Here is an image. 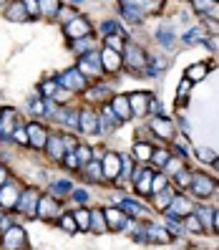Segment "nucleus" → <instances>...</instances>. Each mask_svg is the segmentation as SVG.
I'll list each match as a JSON object with an SVG mask.
<instances>
[{
  "mask_svg": "<svg viewBox=\"0 0 219 250\" xmlns=\"http://www.w3.org/2000/svg\"><path fill=\"white\" fill-rule=\"evenodd\" d=\"M166 215H171V217H179V220H184L186 215H192V202H189L186 197H182V195H174L171 205L166 208Z\"/></svg>",
  "mask_w": 219,
  "mask_h": 250,
  "instance_id": "6e6552de",
  "label": "nucleus"
},
{
  "mask_svg": "<svg viewBox=\"0 0 219 250\" xmlns=\"http://www.w3.org/2000/svg\"><path fill=\"white\" fill-rule=\"evenodd\" d=\"M106 212V223H109V228H113V230H121L124 225H126V217H124V210H116V208H109V210H104Z\"/></svg>",
  "mask_w": 219,
  "mask_h": 250,
  "instance_id": "412c9836",
  "label": "nucleus"
},
{
  "mask_svg": "<svg viewBox=\"0 0 219 250\" xmlns=\"http://www.w3.org/2000/svg\"><path fill=\"white\" fill-rule=\"evenodd\" d=\"M63 33L68 38H73V41H78V38H86V36L91 33V25H89V21H86V18H73V21H68L63 25Z\"/></svg>",
  "mask_w": 219,
  "mask_h": 250,
  "instance_id": "423d86ee",
  "label": "nucleus"
},
{
  "mask_svg": "<svg viewBox=\"0 0 219 250\" xmlns=\"http://www.w3.org/2000/svg\"><path fill=\"white\" fill-rule=\"evenodd\" d=\"M151 159L156 162V165H162V167H166V162H169V152H164V149H159V152H154V154H151Z\"/></svg>",
  "mask_w": 219,
  "mask_h": 250,
  "instance_id": "a18cd8bd",
  "label": "nucleus"
},
{
  "mask_svg": "<svg viewBox=\"0 0 219 250\" xmlns=\"http://www.w3.org/2000/svg\"><path fill=\"white\" fill-rule=\"evenodd\" d=\"M73 197H76L78 202H86V200H89V192H83V189H76V192H73Z\"/></svg>",
  "mask_w": 219,
  "mask_h": 250,
  "instance_id": "4d7b16f0",
  "label": "nucleus"
},
{
  "mask_svg": "<svg viewBox=\"0 0 219 250\" xmlns=\"http://www.w3.org/2000/svg\"><path fill=\"white\" fill-rule=\"evenodd\" d=\"M199 13H214V0H192Z\"/></svg>",
  "mask_w": 219,
  "mask_h": 250,
  "instance_id": "e433bc0d",
  "label": "nucleus"
},
{
  "mask_svg": "<svg viewBox=\"0 0 219 250\" xmlns=\"http://www.w3.org/2000/svg\"><path fill=\"white\" fill-rule=\"evenodd\" d=\"M20 187L16 185V182H5L3 187H0V208H5V210H10V208H18V200H20Z\"/></svg>",
  "mask_w": 219,
  "mask_h": 250,
  "instance_id": "20e7f679",
  "label": "nucleus"
},
{
  "mask_svg": "<svg viewBox=\"0 0 219 250\" xmlns=\"http://www.w3.org/2000/svg\"><path fill=\"white\" fill-rule=\"evenodd\" d=\"M25 3V10H28V16L31 18H36L38 13H40V8H38V0H23Z\"/></svg>",
  "mask_w": 219,
  "mask_h": 250,
  "instance_id": "79ce46f5",
  "label": "nucleus"
},
{
  "mask_svg": "<svg viewBox=\"0 0 219 250\" xmlns=\"http://www.w3.org/2000/svg\"><path fill=\"white\" fill-rule=\"evenodd\" d=\"M207 73H209V63H194V66L186 68V79L189 81H201Z\"/></svg>",
  "mask_w": 219,
  "mask_h": 250,
  "instance_id": "393cba45",
  "label": "nucleus"
},
{
  "mask_svg": "<svg viewBox=\"0 0 219 250\" xmlns=\"http://www.w3.org/2000/svg\"><path fill=\"white\" fill-rule=\"evenodd\" d=\"M134 154H136L139 159H151L154 152H151V146H149V144H136V146H134Z\"/></svg>",
  "mask_w": 219,
  "mask_h": 250,
  "instance_id": "4c0bfd02",
  "label": "nucleus"
},
{
  "mask_svg": "<svg viewBox=\"0 0 219 250\" xmlns=\"http://www.w3.org/2000/svg\"><path fill=\"white\" fill-rule=\"evenodd\" d=\"M48 154H51V159L55 162V159H63L66 157V144H63V137H48Z\"/></svg>",
  "mask_w": 219,
  "mask_h": 250,
  "instance_id": "6ab92c4d",
  "label": "nucleus"
},
{
  "mask_svg": "<svg viewBox=\"0 0 219 250\" xmlns=\"http://www.w3.org/2000/svg\"><path fill=\"white\" fill-rule=\"evenodd\" d=\"M197 157H199V159H214V154H212L209 149H197Z\"/></svg>",
  "mask_w": 219,
  "mask_h": 250,
  "instance_id": "6e6d98bb",
  "label": "nucleus"
},
{
  "mask_svg": "<svg viewBox=\"0 0 219 250\" xmlns=\"http://www.w3.org/2000/svg\"><path fill=\"white\" fill-rule=\"evenodd\" d=\"M111 109H113V114L119 116L121 122H128L131 119V104H128V96H116L113 101H111Z\"/></svg>",
  "mask_w": 219,
  "mask_h": 250,
  "instance_id": "2eb2a0df",
  "label": "nucleus"
},
{
  "mask_svg": "<svg viewBox=\"0 0 219 250\" xmlns=\"http://www.w3.org/2000/svg\"><path fill=\"white\" fill-rule=\"evenodd\" d=\"M106 96V86H101V89H91L89 91V99H104Z\"/></svg>",
  "mask_w": 219,
  "mask_h": 250,
  "instance_id": "8fccbe9b",
  "label": "nucleus"
},
{
  "mask_svg": "<svg viewBox=\"0 0 219 250\" xmlns=\"http://www.w3.org/2000/svg\"><path fill=\"white\" fill-rule=\"evenodd\" d=\"M151 129H154V134H159L162 139H171V137H174V126H171V122L162 119V116H156V119L151 122Z\"/></svg>",
  "mask_w": 219,
  "mask_h": 250,
  "instance_id": "aec40b11",
  "label": "nucleus"
},
{
  "mask_svg": "<svg viewBox=\"0 0 219 250\" xmlns=\"http://www.w3.org/2000/svg\"><path fill=\"white\" fill-rule=\"evenodd\" d=\"M197 215H201L199 220H201V225H204V228H209V223H212V220H214V215H212L209 210H204V208H201V210H199Z\"/></svg>",
  "mask_w": 219,
  "mask_h": 250,
  "instance_id": "de8ad7c7",
  "label": "nucleus"
},
{
  "mask_svg": "<svg viewBox=\"0 0 219 250\" xmlns=\"http://www.w3.org/2000/svg\"><path fill=\"white\" fill-rule=\"evenodd\" d=\"M58 215V208H55V200L53 197H40L38 202V217H55Z\"/></svg>",
  "mask_w": 219,
  "mask_h": 250,
  "instance_id": "4be33fe9",
  "label": "nucleus"
},
{
  "mask_svg": "<svg viewBox=\"0 0 219 250\" xmlns=\"http://www.w3.org/2000/svg\"><path fill=\"white\" fill-rule=\"evenodd\" d=\"M104 33H106V36H113V33H116V23H113V21H106V23H104Z\"/></svg>",
  "mask_w": 219,
  "mask_h": 250,
  "instance_id": "603ef678",
  "label": "nucleus"
},
{
  "mask_svg": "<svg viewBox=\"0 0 219 250\" xmlns=\"http://www.w3.org/2000/svg\"><path fill=\"white\" fill-rule=\"evenodd\" d=\"M98 126H101V116L93 109H83L81 111V129L86 131V134H93Z\"/></svg>",
  "mask_w": 219,
  "mask_h": 250,
  "instance_id": "ddd939ff",
  "label": "nucleus"
},
{
  "mask_svg": "<svg viewBox=\"0 0 219 250\" xmlns=\"http://www.w3.org/2000/svg\"><path fill=\"white\" fill-rule=\"evenodd\" d=\"M166 169H169V172H182V169H184L182 159H179V162H177V159H169V162H166Z\"/></svg>",
  "mask_w": 219,
  "mask_h": 250,
  "instance_id": "09e8293b",
  "label": "nucleus"
},
{
  "mask_svg": "<svg viewBox=\"0 0 219 250\" xmlns=\"http://www.w3.org/2000/svg\"><path fill=\"white\" fill-rule=\"evenodd\" d=\"M5 16H8V21H13V23L31 18V16H28V10H25V3H23V0H13L10 8L5 10Z\"/></svg>",
  "mask_w": 219,
  "mask_h": 250,
  "instance_id": "a211bd4d",
  "label": "nucleus"
},
{
  "mask_svg": "<svg viewBox=\"0 0 219 250\" xmlns=\"http://www.w3.org/2000/svg\"><path fill=\"white\" fill-rule=\"evenodd\" d=\"M104 177L109 180H119V174H121V154H116V152H106L104 154Z\"/></svg>",
  "mask_w": 219,
  "mask_h": 250,
  "instance_id": "0eeeda50",
  "label": "nucleus"
},
{
  "mask_svg": "<svg viewBox=\"0 0 219 250\" xmlns=\"http://www.w3.org/2000/svg\"><path fill=\"white\" fill-rule=\"evenodd\" d=\"M38 202H40L38 189L28 187L25 192L20 195V200H18V208H20V212H25L28 217H36V215H38Z\"/></svg>",
  "mask_w": 219,
  "mask_h": 250,
  "instance_id": "7ed1b4c3",
  "label": "nucleus"
},
{
  "mask_svg": "<svg viewBox=\"0 0 219 250\" xmlns=\"http://www.w3.org/2000/svg\"><path fill=\"white\" fill-rule=\"evenodd\" d=\"M214 180L212 177H207V174H194V177H192V189H194V192L199 195V197H209L212 192H214Z\"/></svg>",
  "mask_w": 219,
  "mask_h": 250,
  "instance_id": "9d476101",
  "label": "nucleus"
},
{
  "mask_svg": "<svg viewBox=\"0 0 219 250\" xmlns=\"http://www.w3.org/2000/svg\"><path fill=\"white\" fill-rule=\"evenodd\" d=\"M214 167H217V169H219V159H214Z\"/></svg>",
  "mask_w": 219,
  "mask_h": 250,
  "instance_id": "052dcab7",
  "label": "nucleus"
},
{
  "mask_svg": "<svg viewBox=\"0 0 219 250\" xmlns=\"http://www.w3.org/2000/svg\"><path fill=\"white\" fill-rule=\"evenodd\" d=\"M51 192H53V195H58V197L68 195V192H71V182H68V180H58V182H53Z\"/></svg>",
  "mask_w": 219,
  "mask_h": 250,
  "instance_id": "2f4dec72",
  "label": "nucleus"
},
{
  "mask_svg": "<svg viewBox=\"0 0 219 250\" xmlns=\"http://www.w3.org/2000/svg\"><path fill=\"white\" fill-rule=\"evenodd\" d=\"M55 91H58V79L53 81H46V83H43V94H46V96H55Z\"/></svg>",
  "mask_w": 219,
  "mask_h": 250,
  "instance_id": "c03bdc74",
  "label": "nucleus"
},
{
  "mask_svg": "<svg viewBox=\"0 0 219 250\" xmlns=\"http://www.w3.org/2000/svg\"><path fill=\"white\" fill-rule=\"evenodd\" d=\"M5 182H8V172H5L3 167H0V187H3Z\"/></svg>",
  "mask_w": 219,
  "mask_h": 250,
  "instance_id": "13d9d810",
  "label": "nucleus"
},
{
  "mask_svg": "<svg viewBox=\"0 0 219 250\" xmlns=\"http://www.w3.org/2000/svg\"><path fill=\"white\" fill-rule=\"evenodd\" d=\"M61 225H63V230H66V232H73V230L78 228V225H76V217H73V215L61 217Z\"/></svg>",
  "mask_w": 219,
  "mask_h": 250,
  "instance_id": "a19ab883",
  "label": "nucleus"
},
{
  "mask_svg": "<svg viewBox=\"0 0 219 250\" xmlns=\"http://www.w3.org/2000/svg\"><path fill=\"white\" fill-rule=\"evenodd\" d=\"M106 46L121 53V51L126 48V46H124V33H113V36H106Z\"/></svg>",
  "mask_w": 219,
  "mask_h": 250,
  "instance_id": "7c9ffc66",
  "label": "nucleus"
},
{
  "mask_svg": "<svg viewBox=\"0 0 219 250\" xmlns=\"http://www.w3.org/2000/svg\"><path fill=\"white\" fill-rule=\"evenodd\" d=\"M71 3H81V0H71Z\"/></svg>",
  "mask_w": 219,
  "mask_h": 250,
  "instance_id": "680f3d73",
  "label": "nucleus"
},
{
  "mask_svg": "<svg viewBox=\"0 0 219 250\" xmlns=\"http://www.w3.org/2000/svg\"><path fill=\"white\" fill-rule=\"evenodd\" d=\"M214 228H217V232H219V212H214Z\"/></svg>",
  "mask_w": 219,
  "mask_h": 250,
  "instance_id": "bf43d9fd",
  "label": "nucleus"
},
{
  "mask_svg": "<svg viewBox=\"0 0 219 250\" xmlns=\"http://www.w3.org/2000/svg\"><path fill=\"white\" fill-rule=\"evenodd\" d=\"M128 104H131V111L144 116L146 111H149V104H151V96L146 91H139V94H131L128 96Z\"/></svg>",
  "mask_w": 219,
  "mask_h": 250,
  "instance_id": "f8f14e48",
  "label": "nucleus"
},
{
  "mask_svg": "<svg viewBox=\"0 0 219 250\" xmlns=\"http://www.w3.org/2000/svg\"><path fill=\"white\" fill-rule=\"evenodd\" d=\"M101 116V126H104V131H113L116 126L121 124V119L113 114V109H104V114H98Z\"/></svg>",
  "mask_w": 219,
  "mask_h": 250,
  "instance_id": "b1692460",
  "label": "nucleus"
},
{
  "mask_svg": "<svg viewBox=\"0 0 219 250\" xmlns=\"http://www.w3.org/2000/svg\"><path fill=\"white\" fill-rule=\"evenodd\" d=\"M171 200H174V192L166 187V189H162V192L156 195V208H159V210H166L169 205H171Z\"/></svg>",
  "mask_w": 219,
  "mask_h": 250,
  "instance_id": "c756f323",
  "label": "nucleus"
},
{
  "mask_svg": "<svg viewBox=\"0 0 219 250\" xmlns=\"http://www.w3.org/2000/svg\"><path fill=\"white\" fill-rule=\"evenodd\" d=\"M146 63V56L139 46H126V66H131L134 71H139Z\"/></svg>",
  "mask_w": 219,
  "mask_h": 250,
  "instance_id": "f3484780",
  "label": "nucleus"
},
{
  "mask_svg": "<svg viewBox=\"0 0 219 250\" xmlns=\"http://www.w3.org/2000/svg\"><path fill=\"white\" fill-rule=\"evenodd\" d=\"M149 111H151L154 116H162V101H154V99H151V104H149Z\"/></svg>",
  "mask_w": 219,
  "mask_h": 250,
  "instance_id": "3c124183",
  "label": "nucleus"
},
{
  "mask_svg": "<svg viewBox=\"0 0 219 250\" xmlns=\"http://www.w3.org/2000/svg\"><path fill=\"white\" fill-rule=\"evenodd\" d=\"M40 13H46L48 18H58V13H61V8H58V0H40Z\"/></svg>",
  "mask_w": 219,
  "mask_h": 250,
  "instance_id": "c85d7f7f",
  "label": "nucleus"
},
{
  "mask_svg": "<svg viewBox=\"0 0 219 250\" xmlns=\"http://www.w3.org/2000/svg\"><path fill=\"white\" fill-rule=\"evenodd\" d=\"M0 116H3V119H0V137H8L10 129L16 131L20 126V122H18V116H16V111H13V109H5Z\"/></svg>",
  "mask_w": 219,
  "mask_h": 250,
  "instance_id": "4468645a",
  "label": "nucleus"
},
{
  "mask_svg": "<svg viewBox=\"0 0 219 250\" xmlns=\"http://www.w3.org/2000/svg\"><path fill=\"white\" fill-rule=\"evenodd\" d=\"M186 94H189V79H184V81H182V83H179V96H182V99H184V96H186ZM179 96H177V99H179Z\"/></svg>",
  "mask_w": 219,
  "mask_h": 250,
  "instance_id": "864d4df0",
  "label": "nucleus"
},
{
  "mask_svg": "<svg viewBox=\"0 0 219 250\" xmlns=\"http://www.w3.org/2000/svg\"><path fill=\"white\" fill-rule=\"evenodd\" d=\"M58 83H61L63 89H68V91H83L86 89V76L78 68H68V71H63L61 76H58Z\"/></svg>",
  "mask_w": 219,
  "mask_h": 250,
  "instance_id": "f257e3e1",
  "label": "nucleus"
},
{
  "mask_svg": "<svg viewBox=\"0 0 219 250\" xmlns=\"http://www.w3.org/2000/svg\"><path fill=\"white\" fill-rule=\"evenodd\" d=\"M101 68H104V63H101V53H98V51H91V53L81 56L78 71L83 73V76H98Z\"/></svg>",
  "mask_w": 219,
  "mask_h": 250,
  "instance_id": "f03ea898",
  "label": "nucleus"
},
{
  "mask_svg": "<svg viewBox=\"0 0 219 250\" xmlns=\"http://www.w3.org/2000/svg\"><path fill=\"white\" fill-rule=\"evenodd\" d=\"M76 157H78V165L86 167L91 162V149H89V146H83V144H78L76 146Z\"/></svg>",
  "mask_w": 219,
  "mask_h": 250,
  "instance_id": "f704fd0d",
  "label": "nucleus"
},
{
  "mask_svg": "<svg viewBox=\"0 0 219 250\" xmlns=\"http://www.w3.org/2000/svg\"><path fill=\"white\" fill-rule=\"evenodd\" d=\"M101 63H104V68H106V71H119L124 61H121L119 51H113V48H104V51H101Z\"/></svg>",
  "mask_w": 219,
  "mask_h": 250,
  "instance_id": "dca6fc26",
  "label": "nucleus"
},
{
  "mask_svg": "<svg viewBox=\"0 0 219 250\" xmlns=\"http://www.w3.org/2000/svg\"><path fill=\"white\" fill-rule=\"evenodd\" d=\"M13 139L20 142V144H31V139H28V129H20V126L13 131Z\"/></svg>",
  "mask_w": 219,
  "mask_h": 250,
  "instance_id": "37998d69",
  "label": "nucleus"
},
{
  "mask_svg": "<svg viewBox=\"0 0 219 250\" xmlns=\"http://www.w3.org/2000/svg\"><path fill=\"white\" fill-rule=\"evenodd\" d=\"M91 230H96V232H104V230H109L106 212H104V210H96V212H91Z\"/></svg>",
  "mask_w": 219,
  "mask_h": 250,
  "instance_id": "a878e982",
  "label": "nucleus"
},
{
  "mask_svg": "<svg viewBox=\"0 0 219 250\" xmlns=\"http://www.w3.org/2000/svg\"><path fill=\"white\" fill-rule=\"evenodd\" d=\"M156 38H159V41H162V46H166V48H169V46H171V43H174V33L169 31V28H162V31H159V33H156Z\"/></svg>",
  "mask_w": 219,
  "mask_h": 250,
  "instance_id": "58836bf2",
  "label": "nucleus"
},
{
  "mask_svg": "<svg viewBox=\"0 0 219 250\" xmlns=\"http://www.w3.org/2000/svg\"><path fill=\"white\" fill-rule=\"evenodd\" d=\"M73 217H76V225H81V230H89V228H91V212L78 210Z\"/></svg>",
  "mask_w": 219,
  "mask_h": 250,
  "instance_id": "c9c22d12",
  "label": "nucleus"
},
{
  "mask_svg": "<svg viewBox=\"0 0 219 250\" xmlns=\"http://www.w3.org/2000/svg\"><path fill=\"white\" fill-rule=\"evenodd\" d=\"M76 51H78L81 56H86V53L96 51V48H93V41H91L89 36H86V38H78V41H76Z\"/></svg>",
  "mask_w": 219,
  "mask_h": 250,
  "instance_id": "473e14b6",
  "label": "nucleus"
},
{
  "mask_svg": "<svg viewBox=\"0 0 219 250\" xmlns=\"http://www.w3.org/2000/svg\"><path fill=\"white\" fill-rule=\"evenodd\" d=\"M134 182H136V192L139 195H149L151 192V182H154V172L146 169V167H139L134 172Z\"/></svg>",
  "mask_w": 219,
  "mask_h": 250,
  "instance_id": "1a4fd4ad",
  "label": "nucleus"
},
{
  "mask_svg": "<svg viewBox=\"0 0 219 250\" xmlns=\"http://www.w3.org/2000/svg\"><path fill=\"white\" fill-rule=\"evenodd\" d=\"M162 189H166V177H164V174H159V177H154V182H151V192L159 195Z\"/></svg>",
  "mask_w": 219,
  "mask_h": 250,
  "instance_id": "ea45409f",
  "label": "nucleus"
},
{
  "mask_svg": "<svg viewBox=\"0 0 219 250\" xmlns=\"http://www.w3.org/2000/svg\"><path fill=\"white\" fill-rule=\"evenodd\" d=\"M28 139H31V146H36V149H43V146L48 144V131L46 126L40 124H28Z\"/></svg>",
  "mask_w": 219,
  "mask_h": 250,
  "instance_id": "9b49d317",
  "label": "nucleus"
},
{
  "mask_svg": "<svg viewBox=\"0 0 219 250\" xmlns=\"http://www.w3.org/2000/svg\"><path fill=\"white\" fill-rule=\"evenodd\" d=\"M3 248L5 250H23L25 248V232H23V228L13 225L10 230H5L3 232Z\"/></svg>",
  "mask_w": 219,
  "mask_h": 250,
  "instance_id": "39448f33",
  "label": "nucleus"
},
{
  "mask_svg": "<svg viewBox=\"0 0 219 250\" xmlns=\"http://www.w3.org/2000/svg\"><path fill=\"white\" fill-rule=\"evenodd\" d=\"M31 111H33V114H43V111H46V109H43V101H33Z\"/></svg>",
  "mask_w": 219,
  "mask_h": 250,
  "instance_id": "5fc2aeb1",
  "label": "nucleus"
},
{
  "mask_svg": "<svg viewBox=\"0 0 219 250\" xmlns=\"http://www.w3.org/2000/svg\"><path fill=\"white\" fill-rule=\"evenodd\" d=\"M83 174L89 177V182H101L104 180V169H101V165H93V162H89V165L83 167Z\"/></svg>",
  "mask_w": 219,
  "mask_h": 250,
  "instance_id": "bb28decb",
  "label": "nucleus"
},
{
  "mask_svg": "<svg viewBox=\"0 0 219 250\" xmlns=\"http://www.w3.org/2000/svg\"><path fill=\"white\" fill-rule=\"evenodd\" d=\"M121 210H124V212H128V215H144L141 205H139V202H134V200H121Z\"/></svg>",
  "mask_w": 219,
  "mask_h": 250,
  "instance_id": "72a5a7b5",
  "label": "nucleus"
},
{
  "mask_svg": "<svg viewBox=\"0 0 219 250\" xmlns=\"http://www.w3.org/2000/svg\"><path fill=\"white\" fill-rule=\"evenodd\" d=\"M63 159H66V165H68V169H78V167H81V165H78V157L73 154V152H68V154H66Z\"/></svg>",
  "mask_w": 219,
  "mask_h": 250,
  "instance_id": "49530a36",
  "label": "nucleus"
},
{
  "mask_svg": "<svg viewBox=\"0 0 219 250\" xmlns=\"http://www.w3.org/2000/svg\"><path fill=\"white\" fill-rule=\"evenodd\" d=\"M182 223H184V228L189 230V232H199L204 225H201V220H199V215L197 212H192V215H186L184 220H182Z\"/></svg>",
  "mask_w": 219,
  "mask_h": 250,
  "instance_id": "cd10ccee",
  "label": "nucleus"
},
{
  "mask_svg": "<svg viewBox=\"0 0 219 250\" xmlns=\"http://www.w3.org/2000/svg\"><path fill=\"white\" fill-rule=\"evenodd\" d=\"M146 238L154 240V243H169L171 235L164 228H159V225H146Z\"/></svg>",
  "mask_w": 219,
  "mask_h": 250,
  "instance_id": "5701e85b",
  "label": "nucleus"
}]
</instances>
